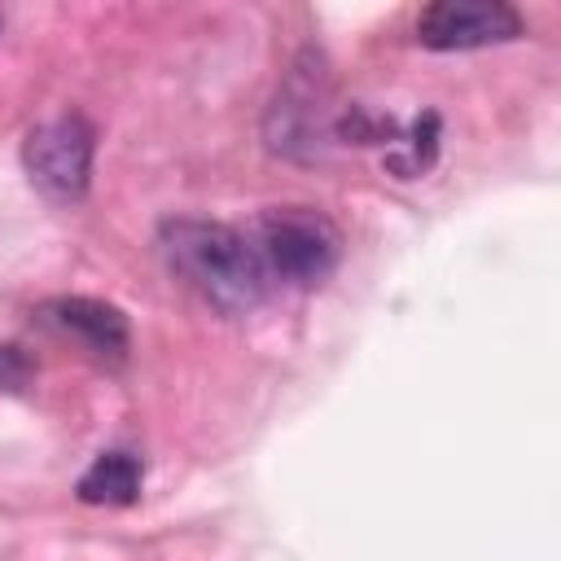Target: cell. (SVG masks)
<instances>
[{
	"instance_id": "cell-6",
	"label": "cell",
	"mask_w": 561,
	"mask_h": 561,
	"mask_svg": "<svg viewBox=\"0 0 561 561\" xmlns=\"http://www.w3.org/2000/svg\"><path fill=\"white\" fill-rule=\"evenodd\" d=\"M140 482H145V469L131 451H101L79 478V500L118 508V504H131L140 495Z\"/></svg>"
},
{
	"instance_id": "cell-4",
	"label": "cell",
	"mask_w": 561,
	"mask_h": 561,
	"mask_svg": "<svg viewBox=\"0 0 561 561\" xmlns=\"http://www.w3.org/2000/svg\"><path fill=\"white\" fill-rule=\"evenodd\" d=\"M517 35H522V18L504 0H438L416 18V39L438 53L504 44Z\"/></svg>"
},
{
	"instance_id": "cell-1",
	"label": "cell",
	"mask_w": 561,
	"mask_h": 561,
	"mask_svg": "<svg viewBox=\"0 0 561 561\" xmlns=\"http://www.w3.org/2000/svg\"><path fill=\"white\" fill-rule=\"evenodd\" d=\"M162 254L171 272L193 285L206 302L219 311H250L267 294V272L259 250L228 224H206V219H171L162 228Z\"/></svg>"
},
{
	"instance_id": "cell-2",
	"label": "cell",
	"mask_w": 561,
	"mask_h": 561,
	"mask_svg": "<svg viewBox=\"0 0 561 561\" xmlns=\"http://www.w3.org/2000/svg\"><path fill=\"white\" fill-rule=\"evenodd\" d=\"M254 250H259L267 276L289 280L298 289H311V285H324L333 276L337 254H342V237L320 210L280 206V210L263 215Z\"/></svg>"
},
{
	"instance_id": "cell-3",
	"label": "cell",
	"mask_w": 561,
	"mask_h": 561,
	"mask_svg": "<svg viewBox=\"0 0 561 561\" xmlns=\"http://www.w3.org/2000/svg\"><path fill=\"white\" fill-rule=\"evenodd\" d=\"M26 175L57 202H75L92 175V127L79 114L35 127L22 145Z\"/></svg>"
},
{
	"instance_id": "cell-5",
	"label": "cell",
	"mask_w": 561,
	"mask_h": 561,
	"mask_svg": "<svg viewBox=\"0 0 561 561\" xmlns=\"http://www.w3.org/2000/svg\"><path fill=\"white\" fill-rule=\"evenodd\" d=\"M48 320L61 333L79 337L96 359H123L127 355L131 333H127L123 311L110 307V302H96V298H57V302H48Z\"/></svg>"
}]
</instances>
